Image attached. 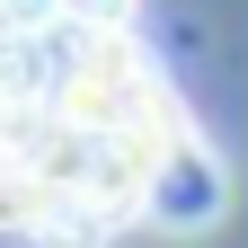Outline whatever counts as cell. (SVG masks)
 <instances>
[{
  "label": "cell",
  "instance_id": "obj_2",
  "mask_svg": "<svg viewBox=\"0 0 248 248\" xmlns=\"http://www.w3.org/2000/svg\"><path fill=\"white\" fill-rule=\"evenodd\" d=\"M222 204H231V177H222V160H213L195 133H169L151 151V169H142V222H160V231H213Z\"/></svg>",
  "mask_w": 248,
  "mask_h": 248
},
{
  "label": "cell",
  "instance_id": "obj_3",
  "mask_svg": "<svg viewBox=\"0 0 248 248\" xmlns=\"http://www.w3.org/2000/svg\"><path fill=\"white\" fill-rule=\"evenodd\" d=\"M133 9H142V0H53V18L71 27V36H124Z\"/></svg>",
  "mask_w": 248,
  "mask_h": 248
},
{
  "label": "cell",
  "instance_id": "obj_1",
  "mask_svg": "<svg viewBox=\"0 0 248 248\" xmlns=\"http://www.w3.org/2000/svg\"><path fill=\"white\" fill-rule=\"evenodd\" d=\"M53 115H71L80 133H107V142H133V151H160L177 133V107L160 71L124 45V36H71V62L53 71Z\"/></svg>",
  "mask_w": 248,
  "mask_h": 248
}]
</instances>
